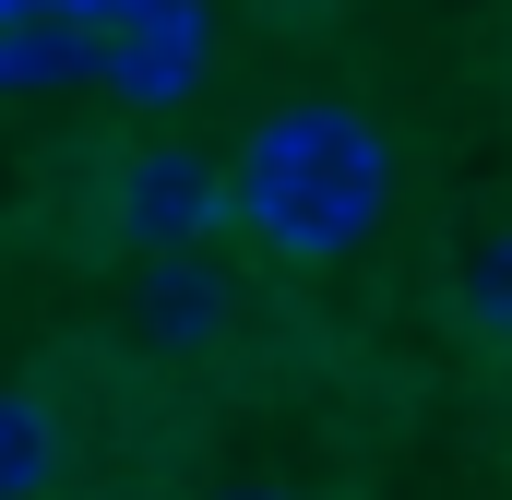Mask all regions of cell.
<instances>
[{
  "instance_id": "3957f363",
  "label": "cell",
  "mask_w": 512,
  "mask_h": 500,
  "mask_svg": "<svg viewBox=\"0 0 512 500\" xmlns=\"http://www.w3.org/2000/svg\"><path fill=\"white\" fill-rule=\"evenodd\" d=\"M108 215H120L131 250H203L239 215V179L215 155H191V143H143V155H120V203Z\"/></svg>"
},
{
  "instance_id": "5b68a950",
  "label": "cell",
  "mask_w": 512,
  "mask_h": 500,
  "mask_svg": "<svg viewBox=\"0 0 512 500\" xmlns=\"http://www.w3.org/2000/svg\"><path fill=\"white\" fill-rule=\"evenodd\" d=\"M96 72V24L84 12H0V96H36V84H84Z\"/></svg>"
},
{
  "instance_id": "6da1fadb",
  "label": "cell",
  "mask_w": 512,
  "mask_h": 500,
  "mask_svg": "<svg viewBox=\"0 0 512 500\" xmlns=\"http://www.w3.org/2000/svg\"><path fill=\"white\" fill-rule=\"evenodd\" d=\"M227 179H239V227L286 262H346L393 215V143L334 96H298V108L251 120Z\"/></svg>"
},
{
  "instance_id": "7a4b0ae2",
  "label": "cell",
  "mask_w": 512,
  "mask_h": 500,
  "mask_svg": "<svg viewBox=\"0 0 512 500\" xmlns=\"http://www.w3.org/2000/svg\"><path fill=\"white\" fill-rule=\"evenodd\" d=\"M215 12L203 0H96V84L120 108H179L203 84Z\"/></svg>"
},
{
  "instance_id": "52a82bcc",
  "label": "cell",
  "mask_w": 512,
  "mask_h": 500,
  "mask_svg": "<svg viewBox=\"0 0 512 500\" xmlns=\"http://www.w3.org/2000/svg\"><path fill=\"white\" fill-rule=\"evenodd\" d=\"M465 334H489V346H512V227L477 262H465Z\"/></svg>"
},
{
  "instance_id": "9c48e42d",
  "label": "cell",
  "mask_w": 512,
  "mask_h": 500,
  "mask_svg": "<svg viewBox=\"0 0 512 500\" xmlns=\"http://www.w3.org/2000/svg\"><path fill=\"white\" fill-rule=\"evenodd\" d=\"M0 12H36V0H0Z\"/></svg>"
},
{
  "instance_id": "ba28073f",
  "label": "cell",
  "mask_w": 512,
  "mask_h": 500,
  "mask_svg": "<svg viewBox=\"0 0 512 500\" xmlns=\"http://www.w3.org/2000/svg\"><path fill=\"white\" fill-rule=\"evenodd\" d=\"M215 500H286V489H215Z\"/></svg>"
},
{
  "instance_id": "8992f818",
  "label": "cell",
  "mask_w": 512,
  "mask_h": 500,
  "mask_svg": "<svg viewBox=\"0 0 512 500\" xmlns=\"http://www.w3.org/2000/svg\"><path fill=\"white\" fill-rule=\"evenodd\" d=\"M48 489H60V417H48V393L0 381V500H48Z\"/></svg>"
},
{
  "instance_id": "277c9868",
  "label": "cell",
  "mask_w": 512,
  "mask_h": 500,
  "mask_svg": "<svg viewBox=\"0 0 512 500\" xmlns=\"http://www.w3.org/2000/svg\"><path fill=\"white\" fill-rule=\"evenodd\" d=\"M143 334L179 346V358H203L227 334V274L203 250H143Z\"/></svg>"
}]
</instances>
